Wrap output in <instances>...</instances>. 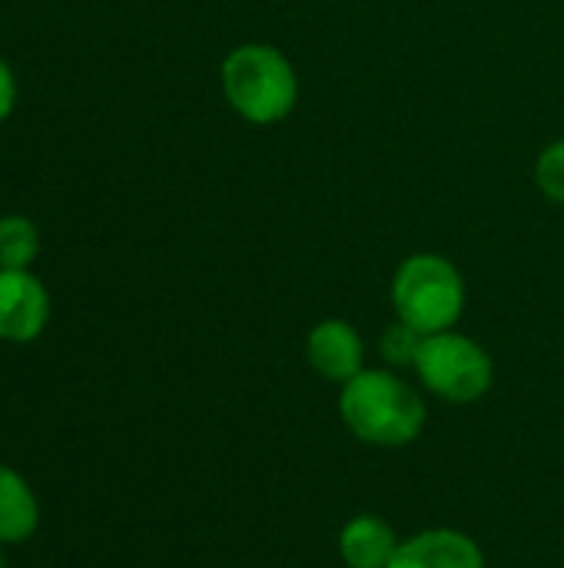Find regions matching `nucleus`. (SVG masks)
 Wrapping results in <instances>:
<instances>
[{"label": "nucleus", "instance_id": "obj_7", "mask_svg": "<svg viewBox=\"0 0 564 568\" xmlns=\"http://www.w3.org/2000/svg\"><path fill=\"white\" fill-rule=\"evenodd\" d=\"M389 568H489V562L469 532L442 526L402 539Z\"/></svg>", "mask_w": 564, "mask_h": 568}, {"label": "nucleus", "instance_id": "obj_1", "mask_svg": "<svg viewBox=\"0 0 564 568\" xmlns=\"http://www.w3.org/2000/svg\"><path fill=\"white\" fill-rule=\"evenodd\" d=\"M339 419L366 446L406 449L425 433L429 406L396 369H362L339 386Z\"/></svg>", "mask_w": 564, "mask_h": 568}, {"label": "nucleus", "instance_id": "obj_2", "mask_svg": "<svg viewBox=\"0 0 564 568\" xmlns=\"http://www.w3.org/2000/svg\"><path fill=\"white\" fill-rule=\"evenodd\" d=\"M223 90L229 106L249 123H279L293 113L299 80L293 63L266 43H243L223 63Z\"/></svg>", "mask_w": 564, "mask_h": 568}, {"label": "nucleus", "instance_id": "obj_3", "mask_svg": "<svg viewBox=\"0 0 564 568\" xmlns=\"http://www.w3.org/2000/svg\"><path fill=\"white\" fill-rule=\"evenodd\" d=\"M392 306L402 323L425 336L455 329L465 310V280L445 256L416 253L392 276Z\"/></svg>", "mask_w": 564, "mask_h": 568}, {"label": "nucleus", "instance_id": "obj_14", "mask_svg": "<svg viewBox=\"0 0 564 568\" xmlns=\"http://www.w3.org/2000/svg\"><path fill=\"white\" fill-rule=\"evenodd\" d=\"M0 568H7V556H3V542H0Z\"/></svg>", "mask_w": 564, "mask_h": 568}, {"label": "nucleus", "instance_id": "obj_6", "mask_svg": "<svg viewBox=\"0 0 564 568\" xmlns=\"http://www.w3.org/2000/svg\"><path fill=\"white\" fill-rule=\"evenodd\" d=\"M306 359L316 376L342 386L366 369V343L346 320H322L306 336Z\"/></svg>", "mask_w": 564, "mask_h": 568}, {"label": "nucleus", "instance_id": "obj_8", "mask_svg": "<svg viewBox=\"0 0 564 568\" xmlns=\"http://www.w3.org/2000/svg\"><path fill=\"white\" fill-rule=\"evenodd\" d=\"M399 546H402V539L392 529V523L376 513L352 516L339 529V539H336L339 559L346 568H389Z\"/></svg>", "mask_w": 564, "mask_h": 568}, {"label": "nucleus", "instance_id": "obj_12", "mask_svg": "<svg viewBox=\"0 0 564 568\" xmlns=\"http://www.w3.org/2000/svg\"><path fill=\"white\" fill-rule=\"evenodd\" d=\"M535 180L542 186V193L555 203H564V140L552 143L539 163H535Z\"/></svg>", "mask_w": 564, "mask_h": 568}, {"label": "nucleus", "instance_id": "obj_9", "mask_svg": "<svg viewBox=\"0 0 564 568\" xmlns=\"http://www.w3.org/2000/svg\"><path fill=\"white\" fill-rule=\"evenodd\" d=\"M40 529V503L30 483L7 463H0V542L20 546Z\"/></svg>", "mask_w": 564, "mask_h": 568}, {"label": "nucleus", "instance_id": "obj_10", "mask_svg": "<svg viewBox=\"0 0 564 568\" xmlns=\"http://www.w3.org/2000/svg\"><path fill=\"white\" fill-rule=\"evenodd\" d=\"M40 253V233L23 216L0 220V270H27Z\"/></svg>", "mask_w": 564, "mask_h": 568}, {"label": "nucleus", "instance_id": "obj_5", "mask_svg": "<svg viewBox=\"0 0 564 568\" xmlns=\"http://www.w3.org/2000/svg\"><path fill=\"white\" fill-rule=\"evenodd\" d=\"M50 320V296L27 270H0V339L33 343Z\"/></svg>", "mask_w": 564, "mask_h": 568}, {"label": "nucleus", "instance_id": "obj_4", "mask_svg": "<svg viewBox=\"0 0 564 568\" xmlns=\"http://www.w3.org/2000/svg\"><path fill=\"white\" fill-rule=\"evenodd\" d=\"M416 376L429 396L442 403L469 406V403H479L492 389L495 363L482 343L455 329H445V333L425 336L419 359H416Z\"/></svg>", "mask_w": 564, "mask_h": 568}, {"label": "nucleus", "instance_id": "obj_13", "mask_svg": "<svg viewBox=\"0 0 564 568\" xmlns=\"http://www.w3.org/2000/svg\"><path fill=\"white\" fill-rule=\"evenodd\" d=\"M10 106H13V73H10V67L0 60V120H7Z\"/></svg>", "mask_w": 564, "mask_h": 568}, {"label": "nucleus", "instance_id": "obj_11", "mask_svg": "<svg viewBox=\"0 0 564 568\" xmlns=\"http://www.w3.org/2000/svg\"><path fill=\"white\" fill-rule=\"evenodd\" d=\"M422 343H425V333H419L416 326L396 320V323L382 333L379 353H382V359H386L389 369H416V359H419Z\"/></svg>", "mask_w": 564, "mask_h": 568}]
</instances>
